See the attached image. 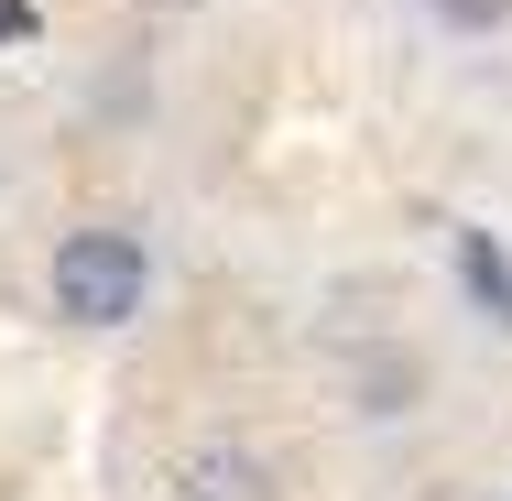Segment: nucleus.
Masks as SVG:
<instances>
[{"mask_svg": "<svg viewBox=\"0 0 512 501\" xmlns=\"http://www.w3.org/2000/svg\"><path fill=\"white\" fill-rule=\"evenodd\" d=\"M44 295L66 327H131L142 295H153V251H142V229H120V218H88V229H66L55 240V262H44Z\"/></svg>", "mask_w": 512, "mask_h": 501, "instance_id": "1", "label": "nucleus"}, {"mask_svg": "<svg viewBox=\"0 0 512 501\" xmlns=\"http://www.w3.org/2000/svg\"><path fill=\"white\" fill-rule=\"evenodd\" d=\"M425 22L458 44H491V33H512V0H425Z\"/></svg>", "mask_w": 512, "mask_h": 501, "instance_id": "4", "label": "nucleus"}, {"mask_svg": "<svg viewBox=\"0 0 512 501\" xmlns=\"http://www.w3.org/2000/svg\"><path fill=\"white\" fill-rule=\"evenodd\" d=\"M502 501H512V491H502Z\"/></svg>", "mask_w": 512, "mask_h": 501, "instance_id": "6", "label": "nucleus"}, {"mask_svg": "<svg viewBox=\"0 0 512 501\" xmlns=\"http://www.w3.org/2000/svg\"><path fill=\"white\" fill-rule=\"evenodd\" d=\"M142 11H197V0H142Z\"/></svg>", "mask_w": 512, "mask_h": 501, "instance_id": "5", "label": "nucleus"}, {"mask_svg": "<svg viewBox=\"0 0 512 501\" xmlns=\"http://www.w3.org/2000/svg\"><path fill=\"white\" fill-rule=\"evenodd\" d=\"M447 262H458V295L512 338V251L491 240V229H469V218H458V229H447Z\"/></svg>", "mask_w": 512, "mask_h": 501, "instance_id": "2", "label": "nucleus"}, {"mask_svg": "<svg viewBox=\"0 0 512 501\" xmlns=\"http://www.w3.org/2000/svg\"><path fill=\"white\" fill-rule=\"evenodd\" d=\"M175 501H262V458H240V447H186V458H175Z\"/></svg>", "mask_w": 512, "mask_h": 501, "instance_id": "3", "label": "nucleus"}]
</instances>
